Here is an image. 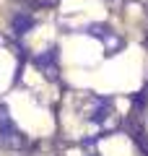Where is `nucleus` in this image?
<instances>
[{
  "label": "nucleus",
  "instance_id": "obj_1",
  "mask_svg": "<svg viewBox=\"0 0 148 156\" xmlns=\"http://www.w3.org/2000/svg\"><path fill=\"white\" fill-rule=\"evenodd\" d=\"M83 120L88 125H96L99 130H112L120 122L115 115V107H112V99H107V96H86L83 99Z\"/></svg>",
  "mask_w": 148,
  "mask_h": 156
},
{
  "label": "nucleus",
  "instance_id": "obj_2",
  "mask_svg": "<svg viewBox=\"0 0 148 156\" xmlns=\"http://www.w3.org/2000/svg\"><path fill=\"white\" fill-rule=\"evenodd\" d=\"M0 148H5V151L26 148V135L13 122V117H11V112H8L5 104H0Z\"/></svg>",
  "mask_w": 148,
  "mask_h": 156
},
{
  "label": "nucleus",
  "instance_id": "obj_3",
  "mask_svg": "<svg viewBox=\"0 0 148 156\" xmlns=\"http://www.w3.org/2000/svg\"><path fill=\"white\" fill-rule=\"evenodd\" d=\"M57 60H60L57 47H49V50H44V52H39V55H34L31 62L49 78V81H55V78L60 76V65H57Z\"/></svg>",
  "mask_w": 148,
  "mask_h": 156
},
{
  "label": "nucleus",
  "instance_id": "obj_4",
  "mask_svg": "<svg viewBox=\"0 0 148 156\" xmlns=\"http://www.w3.org/2000/svg\"><path fill=\"white\" fill-rule=\"evenodd\" d=\"M86 31L91 34V37H99V39H101L109 55H115V52L122 47V39L117 37V31H112V29H109V26H104V23H91Z\"/></svg>",
  "mask_w": 148,
  "mask_h": 156
},
{
  "label": "nucleus",
  "instance_id": "obj_5",
  "mask_svg": "<svg viewBox=\"0 0 148 156\" xmlns=\"http://www.w3.org/2000/svg\"><path fill=\"white\" fill-rule=\"evenodd\" d=\"M11 26H13V34H26L29 29L34 26V16L31 13H26V11H18L16 16H13V21H11Z\"/></svg>",
  "mask_w": 148,
  "mask_h": 156
},
{
  "label": "nucleus",
  "instance_id": "obj_6",
  "mask_svg": "<svg viewBox=\"0 0 148 156\" xmlns=\"http://www.w3.org/2000/svg\"><path fill=\"white\" fill-rule=\"evenodd\" d=\"M88 156H101V154H88Z\"/></svg>",
  "mask_w": 148,
  "mask_h": 156
}]
</instances>
